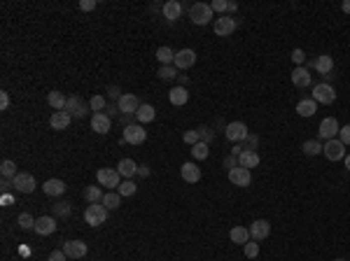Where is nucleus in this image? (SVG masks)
Here are the masks:
<instances>
[{
    "label": "nucleus",
    "mask_w": 350,
    "mask_h": 261,
    "mask_svg": "<svg viewBox=\"0 0 350 261\" xmlns=\"http://www.w3.org/2000/svg\"><path fill=\"white\" fill-rule=\"evenodd\" d=\"M70 212H73L70 203H56V205H54V215H56V217H68Z\"/></svg>",
    "instance_id": "nucleus-44"
},
{
    "label": "nucleus",
    "mask_w": 350,
    "mask_h": 261,
    "mask_svg": "<svg viewBox=\"0 0 350 261\" xmlns=\"http://www.w3.org/2000/svg\"><path fill=\"white\" fill-rule=\"evenodd\" d=\"M168 101H171L175 108H182V105L189 101V91H187L185 86H175V89H171V94H168Z\"/></svg>",
    "instance_id": "nucleus-27"
},
{
    "label": "nucleus",
    "mask_w": 350,
    "mask_h": 261,
    "mask_svg": "<svg viewBox=\"0 0 350 261\" xmlns=\"http://www.w3.org/2000/svg\"><path fill=\"white\" fill-rule=\"evenodd\" d=\"M343 161H345V168H348V170H350V154H348V156H345Z\"/></svg>",
    "instance_id": "nucleus-59"
},
{
    "label": "nucleus",
    "mask_w": 350,
    "mask_h": 261,
    "mask_svg": "<svg viewBox=\"0 0 350 261\" xmlns=\"http://www.w3.org/2000/svg\"><path fill=\"white\" fill-rule=\"evenodd\" d=\"M47 103H49L51 108L56 110V112H61V110L65 108V103H68V98H65L61 91H51L49 96H47Z\"/></svg>",
    "instance_id": "nucleus-31"
},
{
    "label": "nucleus",
    "mask_w": 350,
    "mask_h": 261,
    "mask_svg": "<svg viewBox=\"0 0 350 261\" xmlns=\"http://www.w3.org/2000/svg\"><path fill=\"white\" fill-rule=\"evenodd\" d=\"M322 154H325L329 161H341L345 159V145L341 140H327L325 145H322Z\"/></svg>",
    "instance_id": "nucleus-8"
},
{
    "label": "nucleus",
    "mask_w": 350,
    "mask_h": 261,
    "mask_svg": "<svg viewBox=\"0 0 350 261\" xmlns=\"http://www.w3.org/2000/svg\"><path fill=\"white\" fill-rule=\"evenodd\" d=\"M208 154H210V149H208V145H205V142H196V145L191 147V156H194V159H198V161L208 159Z\"/></svg>",
    "instance_id": "nucleus-37"
},
{
    "label": "nucleus",
    "mask_w": 350,
    "mask_h": 261,
    "mask_svg": "<svg viewBox=\"0 0 350 261\" xmlns=\"http://www.w3.org/2000/svg\"><path fill=\"white\" fill-rule=\"evenodd\" d=\"M17 224H19L21 229L24 231H28V229H35V219H33L28 212H21L19 215V219H17Z\"/></svg>",
    "instance_id": "nucleus-41"
},
{
    "label": "nucleus",
    "mask_w": 350,
    "mask_h": 261,
    "mask_svg": "<svg viewBox=\"0 0 350 261\" xmlns=\"http://www.w3.org/2000/svg\"><path fill=\"white\" fill-rule=\"evenodd\" d=\"M161 14H164L166 21H178L180 17H182V5H180L178 0H168V3H164V7H161Z\"/></svg>",
    "instance_id": "nucleus-20"
},
{
    "label": "nucleus",
    "mask_w": 350,
    "mask_h": 261,
    "mask_svg": "<svg viewBox=\"0 0 350 261\" xmlns=\"http://www.w3.org/2000/svg\"><path fill=\"white\" fill-rule=\"evenodd\" d=\"M115 115H119V108L117 105H108V117H115Z\"/></svg>",
    "instance_id": "nucleus-56"
},
{
    "label": "nucleus",
    "mask_w": 350,
    "mask_h": 261,
    "mask_svg": "<svg viewBox=\"0 0 350 261\" xmlns=\"http://www.w3.org/2000/svg\"><path fill=\"white\" fill-rule=\"evenodd\" d=\"M96 5H98L96 0H82V3H80V10H84V12H91V10H96Z\"/></svg>",
    "instance_id": "nucleus-51"
},
{
    "label": "nucleus",
    "mask_w": 350,
    "mask_h": 261,
    "mask_svg": "<svg viewBox=\"0 0 350 261\" xmlns=\"http://www.w3.org/2000/svg\"><path fill=\"white\" fill-rule=\"evenodd\" d=\"M268 236H271V224H268L266 219H255V222L250 224V238H255V240L259 242Z\"/></svg>",
    "instance_id": "nucleus-17"
},
{
    "label": "nucleus",
    "mask_w": 350,
    "mask_h": 261,
    "mask_svg": "<svg viewBox=\"0 0 350 261\" xmlns=\"http://www.w3.org/2000/svg\"><path fill=\"white\" fill-rule=\"evenodd\" d=\"M224 166L229 168H238V156H227V159H224Z\"/></svg>",
    "instance_id": "nucleus-53"
},
{
    "label": "nucleus",
    "mask_w": 350,
    "mask_h": 261,
    "mask_svg": "<svg viewBox=\"0 0 350 261\" xmlns=\"http://www.w3.org/2000/svg\"><path fill=\"white\" fill-rule=\"evenodd\" d=\"M210 10H213V12H220V17H222V12H227V0H213V3H210Z\"/></svg>",
    "instance_id": "nucleus-45"
},
{
    "label": "nucleus",
    "mask_w": 350,
    "mask_h": 261,
    "mask_svg": "<svg viewBox=\"0 0 350 261\" xmlns=\"http://www.w3.org/2000/svg\"><path fill=\"white\" fill-rule=\"evenodd\" d=\"M135 191H138L135 182H131V180H121V185H119V189H117V194H119L121 198H128V196H133Z\"/></svg>",
    "instance_id": "nucleus-36"
},
{
    "label": "nucleus",
    "mask_w": 350,
    "mask_h": 261,
    "mask_svg": "<svg viewBox=\"0 0 350 261\" xmlns=\"http://www.w3.org/2000/svg\"><path fill=\"white\" fill-rule=\"evenodd\" d=\"M243 252H245V256H248V259H257V256H259V242H245V245H243Z\"/></svg>",
    "instance_id": "nucleus-42"
},
{
    "label": "nucleus",
    "mask_w": 350,
    "mask_h": 261,
    "mask_svg": "<svg viewBox=\"0 0 350 261\" xmlns=\"http://www.w3.org/2000/svg\"><path fill=\"white\" fill-rule=\"evenodd\" d=\"M138 175H140V178H147V175H150V166H145V163L138 166Z\"/></svg>",
    "instance_id": "nucleus-55"
},
{
    "label": "nucleus",
    "mask_w": 350,
    "mask_h": 261,
    "mask_svg": "<svg viewBox=\"0 0 350 261\" xmlns=\"http://www.w3.org/2000/svg\"><path fill=\"white\" fill-rule=\"evenodd\" d=\"M236 19H231V17H220V19H215V24H213V28H215V35H220V38H229L231 33L236 31Z\"/></svg>",
    "instance_id": "nucleus-14"
},
{
    "label": "nucleus",
    "mask_w": 350,
    "mask_h": 261,
    "mask_svg": "<svg viewBox=\"0 0 350 261\" xmlns=\"http://www.w3.org/2000/svg\"><path fill=\"white\" fill-rule=\"evenodd\" d=\"M0 172H3V178H7V180H14L19 172H17V163L14 161H10V159H5L3 163H0Z\"/></svg>",
    "instance_id": "nucleus-35"
},
{
    "label": "nucleus",
    "mask_w": 350,
    "mask_h": 261,
    "mask_svg": "<svg viewBox=\"0 0 350 261\" xmlns=\"http://www.w3.org/2000/svg\"><path fill=\"white\" fill-rule=\"evenodd\" d=\"M301 149H304L306 156H315V154H322V145H320L318 140H306Z\"/></svg>",
    "instance_id": "nucleus-38"
},
{
    "label": "nucleus",
    "mask_w": 350,
    "mask_h": 261,
    "mask_svg": "<svg viewBox=\"0 0 350 261\" xmlns=\"http://www.w3.org/2000/svg\"><path fill=\"white\" fill-rule=\"evenodd\" d=\"M140 105H143V103L138 101L135 94H121V98L117 101V108H119L121 115H135Z\"/></svg>",
    "instance_id": "nucleus-9"
},
{
    "label": "nucleus",
    "mask_w": 350,
    "mask_h": 261,
    "mask_svg": "<svg viewBox=\"0 0 350 261\" xmlns=\"http://www.w3.org/2000/svg\"><path fill=\"white\" fill-rule=\"evenodd\" d=\"M238 10V3H227V12H236Z\"/></svg>",
    "instance_id": "nucleus-57"
},
{
    "label": "nucleus",
    "mask_w": 350,
    "mask_h": 261,
    "mask_svg": "<svg viewBox=\"0 0 350 261\" xmlns=\"http://www.w3.org/2000/svg\"><path fill=\"white\" fill-rule=\"evenodd\" d=\"M70 121H73V117H70L68 112H63V110H61V112H54V115H51L49 126L54 128V131H65V128L70 126Z\"/></svg>",
    "instance_id": "nucleus-23"
},
{
    "label": "nucleus",
    "mask_w": 350,
    "mask_h": 261,
    "mask_svg": "<svg viewBox=\"0 0 350 261\" xmlns=\"http://www.w3.org/2000/svg\"><path fill=\"white\" fill-rule=\"evenodd\" d=\"M338 140L343 142V145H350V124L348 126H341V131H338Z\"/></svg>",
    "instance_id": "nucleus-48"
},
{
    "label": "nucleus",
    "mask_w": 350,
    "mask_h": 261,
    "mask_svg": "<svg viewBox=\"0 0 350 261\" xmlns=\"http://www.w3.org/2000/svg\"><path fill=\"white\" fill-rule=\"evenodd\" d=\"M224 135H227V140H231V142H243L250 135V131L243 121H231V124H227V128H224Z\"/></svg>",
    "instance_id": "nucleus-7"
},
{
    "label": "nucleus",
    "mask_w": 350,
    "mask_h": 261,
    "mask_svg": "<svg viewBox=\"0 0 350 261\" xmlns=\"http://www.w3.org/2000/svg\"><path fill=\"white\" fill-rule=\"evenodd\" d=\"M84 198H87V201H89V203H101L103 201V191H101V187H84Z\"/></svg>",
    "instance_id": "nucleus-34"
},
{
    "label": "nucleus",
    "mask_w": 350,
    "mask_h": 261,
    "mask_svg": "<svg viewBox=\"0 0 350 261\" xmlns=\"http://www.w3.org/2000/svg\"><path fill=\"white\" fill-rule=\"evenodd\" d=\"M7 108H10V94L0 91V110H7Z\"/></svg>",
    "instance_id": "nucleus-52"
},
{
    "label": "nucleus",
    "mask_w": 350,
    "mask_h": 261,
    "mask_svg": "<svg viewBox=\"0 0 350 261\" xmlns=\"http://www.w3.org/2000/svg\"><path fill=\"white\" fill-rule=\"evenodd\" d=\"M243 142H245V147H243V152H245V149H252V152H255V147L259 145V138H257V135H252V133H250V135H248V138H245V140H243Z\"/></svg>",
    "instance_id": "nucleus-46"
},
{
    "label": "nucleus",
    "mask_w": 350,
    "mask_h": 261,
    "mask_svg": "<svg viewBox=\"0 0 350 261\" xmlns=\"http://www.w3.org/2000/svg\"><path fill=\"white\" fill-rule=\"evenodd\" d=\"M96 180H98L101 187H108V191L119 189V185H121V175L117 168H101V170L96 172Z\"/></svg>",
    "instance_id": "nucleus-3"
},
{
    "label": "nucleus",
    "mask_w": 350,
    "mask_h": 261,
    "mask_svg": "<svg viewBox=\"0 0 350 261\" xmlns=\"http://www.w3.org/2000/svg\"><path fill=\"white\" fill-rule=\"evenodd\" d=\"M292 61L297 65H301L306 61V54H304V49H292Z\"/></svg>",
    "instance_id": "nucleus-49"
},
{
    "label": "nucleus",
    "mask_w": 350,
    "mask_h": 261,
    "mask_svg": "<svg viewBox=\"0 0 350 261\" xmlns=\"http://www.w3.org/2000/svg\"><path fill=\"white\" fill-rule=\"evenodd\" d=\"M157 58H159L161 65H173V61H175V51H173L171 47H159V49H157Z\"/></svg>",
    "instance_id": "nucleus-32"
},
{
    "label": "nucleus",
    "mask_w": 350,
    "mask_h": 261,
    "mask_svg": "<svg viewBox=\"0 0 350 261\" xmlns=\"http://www.w3.org/2000/svg\"><path fill=\"white\" fill-rule=\"evenodd\" d=\"M341 10H343L345 14H350V0H343V5H341Z\"/></svg>",
    "instance_id": "nucleus-58"
},
{
    "label": "nucleus",
    "mask_w": 350,
    "mask_h": 261,
    "mask_svg": "<svg viewBox=\"0 0 350 261\" xmlns=\"http://www.w3.org/2000/svg\"><path fill=\"white\" fill-rule=\"evenodd\" d=\"M213 10H210V5H205V3H194V5L189 7V19L194 21L196 26H205V24H210V21L215 19L213 17Z\"/></svg>",
    "instance_id": "nucleus-2"
},
{
    "label": "nucleus",
    "mask_w": 350,
    "mask_h": 261,
    "mask_svg": "<svg viewBox=\"0 0 350 261\" xmlns=\"http://www.w3.org/2000/svg\"><path fill=\"white\" fill-rule=\"evenodd\" d=\"M110 126H112V119H110L105 112H94V117H91V128H94L96 133H98V135H108Z\"/></svg>",
    "instance_id": "nucleus-15"
},
{
    "label": "nucleus",
    "mask_w": 350,
    "mask_h": 261,
    "mask_svg": "<svg viewBox=\"0 0 350 261\" xmlns=\"http://www.w3.org/2000/svg\"><path fill=\"white\" fill-rule=\"evenodd\" d=\"M157 75H159L161 79H166V82H168V79H175V77H178V68H175V65H161Z\"/></svg>",
    "instance_id": "nucleus-40"
},
{
    "label": "nucleus",
    "mask_w": 350,
    "mask_h": 261,
    "mask_svg": "<svg viewBox=\"0 0 350 261\" xmlns=\"http://www.w3.org/2000/svg\"><path fill=\"white\" fill-rule=\"evenodd\" d=\"M89 103L87 101H82L80 96H70L68 98V103H65V108H63V112H68L73 119H82V117H87V112H89Z\"/></svg>",
    "instance_id": "nucleus-4"
},
{
    "label": "nucleus",
    "mask_w": 350,
    "mask_h": 261,
    "mask_svg": "<svg viewBox=\"0 0 350 261\" xmlns=\"http://www.w3.org/2000/svg\"><path fill=\"white\" fill-rule=\"evenodd\" d=\"M117 170H119V175L124 180H131L133 175H138V166H135L133 159H121L119 163H117Z\"/></svg>",
    "instance_id": "nucleus-26"
},
{
    "label": "nucleus",
    "mask_w": 350,
    "mask_h": 261,
    "mask_svg": "<svg viewBox=\"0 0 350 261\" xmlns=\"http://www.w3.org/2000/svg\"><path fill=\"white\" fill-rule=\"evenodd\" d=\"M292 84L294 86H299V89L311 86V70L304 68V65H297V68L292 70Z\"/></svg>",
    "instance_id": "nucleus-19"
},
{
    "label": "nucleus",
    "mask_w": 350,
    "mask_h": 261,
    "mask_svg": "<svg viewBox=\"0 0 350 261\" xmlns=\"http://www.w3.org/2000/svg\"><path fill=\"white\" fill-rule=\"evenodd\" d=\"M315 112H318V103L313 98H304V101L297 103V115L299 117H313Z\"/></svg>",
    "instance_id": "nucleus-28"
},
{
    "label": "nucleus",
    "mask_w": 350,
    "mask_h": 261,
    "mask_svg": "<svg viewBox=\"0 0 350 261\" xmlns=\"http://www.w3.org/2000/svg\"><path fill=\"white\" fill-rule=\"evenodd\" d=\"M313 101L322 103V105H331V103L336 101V91H334V86L327 82L315 84V86H313Z\"/></svg>",
    "instance_id": "nucleus-5"
},
{
    "label": "nucleus",
    "mask_w": 350,
    "mask_h": 261,
    "mask_svg": "<svg viewBox=\"0 0 350 261\" xmlns=\"http://www.w3.org/2000/svg\"><path fill=\"white\" fill-rule=\"evenodd\" d=\"M42 189H45L47 196H63L68 187H65L63 180H47L45 185H42Z\"/></svg>",
    "instance_id": "nucleus-25"
},
{
    "label": "nucleus",
    "mask_w": 350,
    "mask_h": 261,
    "mask_svg": "<svg viewBox=\"0 0 350 261\" xmlns=\"http://www.w3.org/2000/svg\"><path fill=\"white\" fill-rule=\"evenodd\" d=\"M229 238H231V242H236V245H245V242H250V229L234 226V229L229 231Z\"/></svg>",
    "instance_id": "nucleus-30"
},
{
    "label": "nucleus",
    "mask_w": 350,
    "mask_h": 261,
    "mask_svg": "<svg viewBox=\"0 0 350 261\" xmlns=\"http://www.w3.org/2000/svg\"><path fill=\"white\" fill-rule=\"evenodd\" d=\"M12 182H14L12 187L17 191H21V194H33V189L38 187V182H35V178H33L31 172H19Z\"/></svg>",
    "instance_id": "nucleus-10"
},
{
    "label": "nucleus",
    "mask_w": 350,
    "mask_h": 261,
    "mask_svg": "<svg viewBox=\"0 0 350 261\" xmlns=\"http://www.w3.org/2000/svg\"><path fill=\"white\" fill-rule=\"evenodd\" d=\"M313 70L320 72V75L329 77V72L334 70V58L329 56V54H322V56H318L315 61H313Z\"/></svg>",
    "instance_id": "nucleus-21"
},
{
    "label": "nucleus",
    "mask_w": 350,
    "mask_h": 261,
    "mask_svg": "<svg viewBox=\"0 0 350 261\" xmlns=\"http://www.w3.org/2000/svg\"><path fill=\"white\" fill-rule=\"evenodd\" d=\"M108 210H117L119 208V203H121V196L119 194H115V191H108V194H103V201H101Z\"/></svg>",
    "instance_id": "nucleus-33"
},
{
    "label": "nucleus",
    "mask_w": 350,
    "mask_h": 261,
    "mask_svg": "<svg viewBox=\"0 0 350 261\" xmlns=\"http://www.w3.org/2000/svg\"><path fill=\"white\" fill-rule=\"evenodd\" d=\"M105 219H108V208L103 203L87 205V210H84V222L89 224V226H101V224H105Z\"/></svg>",
    "instance_id": "nucleus-1"
},
{
    "label": "nucleus",
    "mask_w": 350,
    "mask_h": 261,
    "mask_svg": "<svg viewBox=\"0 0 350 261\" xmlns=\"http://www.w3.org/2000/svg\"><path fill=\"white\" fill-rule=\"evenodd\" d=\"M180 175H182V180L185 182H189V185H196L198 180H201V168L196 166V163H182V168H180Z\"/></svg>",
    "instance_id": "nucleus-22"
},
{
    "label": "nucleus",
    "mask_w": 350,
    "mask_h": 261,
    "mask_svg": "<svg viewBox=\"0 0 350 261\" xmlns=\"http://www.w3.org/2000/svg\"><path fill=\"white\" fill-rule=\"evenodd\" d=\"M229 182L234 187H250V182H252V172L248 170V168H231L229 170Z\"/></svg>",
    "instance_id": "nucleus-13"
},
{
    "label": "nucleus",
    "mask_w": 350,
    "mask_h": 261,
    "mask_svg": "<svg viewBox=\"0 0 350 261\" xmlns=\"http://www.w3.org/2000/svg\"><path fill=\"white\" fill-rule=\"evenodd\" d=\"M33 231H35L38 236H51V233L56 231V219L49 217V215L38 217V219H35V229Z\"/></svg>",
    "instance_id": "nucleus-18"
},
{
    "label": "nucleus",
    "mask_w": 350,
    "mask_h": 261,
    "mask_svg": "<svg viewBox=\"0 0 350 261\" xmlns=\"http://www.w3.org/2000/svg\"><path fill=\"white\" fill-rule=\"evenodd\" d=\"M182 140H185L187 145H191V147H194V145H196V142H201V135H198V131H196V128H191V131H187V133L182 135Z\"/></svg>",
    "instance_id": "nucleus-43"
},
{
    "label": "nucleus",
    "mask_w": 350,
    "mask_h": 261,
    "mask_svg": "<svg viewBox=\"0 0 350 261\" xmlns=\"http://www.w3.org/2000/svg\"><path fill=\"white\" fill-rule=\"evenodd\" d=\"M89 108L94 110V112H103V110L108 108V101H105V96H91Z\"/></svg>",
    "instance_id": "nucleus-39"
},
{
    "label": "nucleus",
    "mask_w": 350,
    "mask_h": 261,
    "mask_svg": "<svg viewBox=\"0 0 350 261\" xmlns=\"http://www.w3.org/2000/svg\"><path fill=\"white\" fill-rule=\"evenodd\" d=\"M338 131H341V126H338V121L334 119V117H327V119L320 121V138L334 140V138L338 135Z\"/></svg>",
    "instance_id": "nucleus-16"
},
{
    "label": "nucleus",
    "mask_w": 350,
    "mask_h": 261,
    "mask_svg": "<svg viewBox=\"0 0 350 261\" xmlns=\"http://www.w3.org/2000/svg\"><path fill=\"white\" fill-rule=\"evenodd\" d=\"M108 96H110V98H117V101H119V98H121V94H119V86H115V84H112V86H110V89H108Z\"/></svg>",
    "instance_id": "nucleus-54"
},
{
    "label": "nucleus",
    "mask_w": 350,
    "mask_h": 261,
    "mask_svg": "<svg viewBox=\"0 0 350 261\" xmlns=\"http://www.w3.org/2000/svg\"><path fill=\"white\" fill-rule=\"evenodd\" d=\"M154 117H157V110H154L150 103H143L138 108V112H135V119H138L140 124H150V121H154Z\"/></svg>",
    "instance_id": "nucleus-29"
},
{
    "label": "nucleus",
    "mask_w": 350,
    "mask_h": 261,
    "mask_svg": "<svg viewBox=\"0 0 350 261\" xmlns=\"http://www.w3.org/2000/svg\"><path fill=\"white\" fill-rule=\"evenodd\" d=\"M121 140L128 142V145H143L147 140V131L140 124H128V126H124V138Z\"/></svg>",
    "instance_id": "nucleus-6"
},
{
    "label": "nucleus",
    "mask_w": 350,
    "mask_h": 261,
    "mask_svg": "<svg viewBox=\"0 0 350 261\" xmlns=\"http://www.w3.org/2000/svg\"><path fill=\"white\" fill-rule=\"evenodd\" d=\"M198 131V135H201V142H205V145H208L210 140H213V131H210L208 126H201V128H196Z\"/></svg>",
    "instance_id": "nucleus-47"
},
{
    "label": "nucleus",
    "mask_w": 350,
    "mask_h": 261,
    "mask_svg": "<svg viewBox=\"0 0 350 261\" xmlns=\"http://www.w3.org/2000/svg\"><path fill=\"white\" fill-rule=\"evenodd\" d=\"M238 166L241 168H257L259 166V154L252 152V149H245V152L238 154Z\"/></svg>",
    "instance_id": "nucleus-24"
},
{
    "label": "nucleus",
    "mask_w": 350,
    "mask_h": 261,
    "mask_svg": "<svg viewBox=\"0 0 350 261\" xmlns=\"http://www.w3.org/2000/svg\"><path fill=\"white\" fill-rule=\"evenodd\" d=\"M65 259H68V256H65L63 249H54V252L49 254V259H47V261H65Z\"/></svg>",
    "instance_id": "nucleus-50"
},
{
    "label": "nucleus",
    "mask_w": 350,
    "mask_h": 261,
    "mask_svg": "<svg viewBox=\"0 0 350 261\" xmlns=\"http://www.w3.org/2000/svg\"><path fill=\"white\" fill-rule=\"evenodd\" d=\"M63 252L68 259H82V256H87L89 247L82 240H68V242H63Z\"/></svg>",
    "instance_id": "nucleus-12"
},
{
    "label": "nucleus",
    "mask_w": 350,
    "mask_h": 261,
    "mask_svg": "<svg viewBox=\"0 0 350 261\" xmlns=\"http://www.w3.org/2000/svg\"><path fill=\"white\" fill-rule=\"evenodd\" d=\"M334 261H345V259H334Z\"/></svg>",
    "instance_id": "nucleus-60"
},
{
    "label": "nucleus",
    "mask_w": 350,
    "mask_h": 261,
    "mask_svg": "<svg viewBox=\"0 0 350 261\" xmlns=\"http://www.w3.org/2000/svg\"><path fill=\"white\" fill-rule=\"evenodd\" d=\"M194 63H196V51L194 49L175 51V61H173V65H175L178 70H187V68H191Z\"/></svg>",
    "instance_id": "nucleus-11"
}]
</instances>
